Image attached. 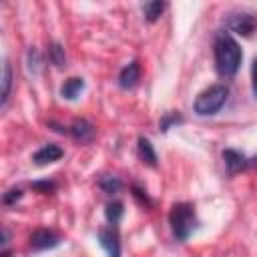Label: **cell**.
<instances>
[{
  "instance_id": "8",
  "label": "cell",
  "mask_w": 257,
  "mask_h": 257,
  "mask_svg": "<svg viewBox=\"0 0 257 257\" xmlns=\"http://www.w3.org/2000/svg\"><path fill=\"white\" fill-rule=\"evenodd\" d=\"M139 80H141V66H139L137 60L128 62V64L118 72V86L124 88V90L135 88V86L139 84Z\"/></svg>"
},
{
  "instance_id": "16",
  "label": "cell",
  "mask_w": 257,
  "mask_h": 257,
  "mask_svg": "<svg viewBox=\"0 0 257 257\" xmlns=\"http://www.w3.org/2000/svg\"><path fill=\"white\" fill-rule=\"evenodd\" d=\"M48 58H50V62H52L54 66L62 68V66H64V62H66V56H64V48H62L58 42L50 44V46H48Z\"/></svg>"
},
{
  "instance_id": "20",
  "label": "cell",
  "mask_w": 257,
  "mask_h": 257,
  "mask_svg": "<svg viewBox=\"0 0 257 257\" xmlns=\"http://www.w3.org/2000/svg\"><path fill=\"white\" fill-rule=\"evenodd\" d=\"M36 191H42V193H52L54 189H56V183L54 181H38V183H34L32 185Z\"/></svg>"
},
{
  "instance_id": "13",
  "label": "cell",
  "mask_w": 257,
  "mask_h": 257,
  "mask_svg": "<svg viewBox=\"0 0 257 257\" xmlns=\"http://www.w3.org/2000/svg\"><path fill=\"white\" fill-rule=\"evenodd\" d=\"M122 213H124V205L120 203V201H110V203H106V209H104V217H106V221H108V225H112V227H116L118 225V221H120V217H122Z\"/></svg>"
},
{
  "instance_id": "1",
  "label": "cell",
  "mask_w": 257,
  "mask_h": 257,
  "mask_svg": "<svg viewBox=\"0 0 257 257\" xmlns=\"http://www.w3.org/2000/svg\"><path fill=\"white\" fill-rule=\"evenodd\" d=\"M215 66L217 72L225 78L233 76L239 70L241 64V48L237 44V40L229 34V32H219L215 38Z\"/></svg>"
},
{
  "instance_id": "23",
  "label": "cell",
  "mask_w": 257,
  "mask_h": 257,
  "mask_svg": "<svg viewBox=\"0 0 257 257\" xmlns=\"http://www.w3.org/2000/svg\"><path fill=\"white\" fill-rule=\"evenodd\" d=\"M133 191H135V197H139V199H141V203H145V205H149V197H147V195H145V193H143V191H141L139 187H135Z\"/></svg>"
},
{
  "instance_id": "5",
  "label": "cell",
  "mask_w": 257,
  "mask_h": 257,
  "mask_svg": "<svg viewBox=\"0 0 257 257\" xmlns=\"http://www.w3.org/2000/svg\"><path fill=\"white\" fill-rule=\"evenodd\" d=\"M255 26H257V20H255L253 14L241 12V14H233L229 18V28L233 32L241 34V36H251V32L255 30Z\"/></svg>"
},
{
  "instance_id": "10",
  "label": "cell",
  "mask_w": 257,
  "mask_h": 257,
  "mask_svg": "<svg viewBox=\"0 0 257 257\" xmlns=\"http://www.w3.org/2000/svg\"><path fill=\"white\" fill-rule=\"evenodd\" d=\"M64 153H62V149L58 147V145H44V147H40L34 155H32V161L36 163V165H48V163H54V161H58L60 157H62Z\"/></svg>"
},
{
  "instance_id": "4",
  "label": "cell",
  "mask_w": 257,
  "mask_h": 257,
  "mask_svg": "<svg viewBox=\"0 0 257 257\" xmlns=\"http://www.w3.org/2000/svg\"><path fill=\"white\" fill-rule=\"evenodd\" d=\"M98 243L104 247L108 257H120V237H118L116 227L108 225V227L100 229L98 231Z\"/></svg>"
},
{
  "instance_id": "14",
  "label": "cell",
  "mask_w": 257,
  "mask_h": 257,
  "mask_svg": "<svg viewBox=\"0 0 257 257\" xmlns=\"http://www.w3.org/2000/svg\"><path fill=\"white\" fill-rule=\"evenodd\" d=\"M10 88H12V68H10V62L4 60V68H2V106H6V102L10 98Z\"/></svg>"
},
{
  "instance_id": "21",
  "label": "cell",
  "mask_w": 257,
  "mask_h": 257,
  "mask_svg": "<svg viewBox=\"0 0 257 257\" xmlns=\"http://www.w3.org/2000/svg\"><path fill=\"white\" fill-rule=\"evenodd\" d=\"M28 66H30V70H32V72H36V70H38V52H36L34 48H30V50H28Z\"/></svg>"
},
{
  "instance_id": "17",
  "label": "cell",
  "mask_w": 257,
  "mask_h": 257,
  "mask_svg": "<svg viewBox=\"0 0 257 257\" xmlns=\"http://www.w3.org/2000/svg\"><path fill=\"white\" fill-rule=\"evenodd\" d=\"M98 185H100V189H102L104 193H108V195L118 193V191H120V187H122V183H120L116 177H110V175L102 177V179L98 181Z\"/></svg>"
},
{
  "instance_id": "24",
  "label": "cell",
  "mask_w": 257,
  "mask_h": 257,
  "mask_svg": "<svg viewBox=\"0 0 257 257\" xmlns=\"http://www.w3.org/2000/svg\"><path fill=\"white\" fill-rule=\"evenodd\" d=\"M249 167H257V157L255 159H249Z\"/></svg>"
},
{
  "instance_id": "11",
  "label": "cell",
  "mask_w": 257,
  "mask_h": 257,
  "mask_svg": "<svg viewBox=\"0 0 257 257\" xmlns=\"http://www.w3.org/2000/svg\"><path fill=\"white\" fill-rule=\"evenodd\" d=\"M137 149H139V157H141V161H143L145 165H149V167H157V153H155L153 143H151L147 137H139Z\"/></svg>"
},
{
  "instance_id": "18",
  "label": "cell",
  "mask_w": 257,
  "mask_h": 257,
  "mask_svg": "<svg viewBox=\"0 0 257 257\" xmlns=\"http://www.w3.org/2000/svg\"><path fill=\"white\" fill-rule=\"evenodd\" d=\"M183 118H181V114H177V112H169V114H165L163 118H161V131L165 133V131H169V126L171 124H177V122H181Z\"/></svg>"
},
{
  "instance_id": "6",
  "label": "cell",
  "mask_w": 257,
  "mask_h": 257,
  "mask_svg": "<svg viewBox=\"0 0 257 257\" xmlns=\"http://www.w3.org/2000/svg\"><path fill=\"white\" fill-rule=\"evenodd\" d=\"M58 245V235L48 231V229H36L30 235V247L34 251H42V249H52Z\"/></svg>"
},
{
  "instance_id": "19",
  "label": "cell",
  "mask_w": 257,
  "mask_h": 257,
  "mask_svg": "<svg viewBox=\"0 0 257 257\" xmlns=\"http://www.w3.org/2000/svg\"><path fill=\"white\" fill-rule=\"evenodd\" d=\"M22 197V191L20 189H10V191H6L4 193V197H2V201H4V205H12L14 201H18Z\"/></svg>"
},
{
  "instance_id": "12",
  "label": "cell",
  "mask_w": 257,
  "mask_h": 257,
  "mask_svg": "<svg viewBox=\"0 0 257 257\" xmlns=\"http://www.w3.org/2000/svg\"><path fill=\"white\" fill-rule=\"evenodd\" d=\"M82 88H84V80H82V78H78V76L68 78V80H64V84L60 86V96L66 98V100H74V98L82 92Z\"/></svg>"
},
{
  "instance_id": "22",
  "label": "cell",
  "mask_w": 257,
  "mask_h": 257,
  "mask_svg": "<svg viewBox=\"0 0 257 257\" xmlns=\"http://www.w3.org/2000/svg\"><path fill=\"white\" fill-rule=\"evenodd\" d=\"M251 86H253V94L257 98V58L253 60V66H251Z\"/></svg>"
},
{
  "instance_id": "9",
  "label": "cell",
  "mask_w": 257,
  "mask_h": 257,
  "mask_svg": "<svg viewBox=\"0 0 257 257\" xmlns=\"http://www.w3.org/2000/svg\"><path fill=\"white\" fill-rule=\"evenodd\" d=\"M223 161H225V167L229 171V175H235L237 171L249 167V159L239 153V151H233V149H225L223 151Z\"/></svg>"
},
{
  "instance_id": "3",
  "label": "cell",
  "mask_w": 257,
  "mask_h": 257,
  "mask_svg": "<svg viewBox=\"0 0 257 257\" xmlns=\"http://www.w3.org/2000/svg\"><path fill=\"white\" fill-rule=\"evenodd\" d=\"M227 96H229V88L225 84H211L195 98L193 110L199 116H211L223 108V104L227 102Z\"/></svg>"
},
{
  "instance_id": "15",
  "label": "cell",
  "mask_w": 257,
  "mask_h": 257,
  "mask_svg": "<svg viewBox=\"0 0 257 257\" xmlns=\"http://www.w3.org/2000/svg\"><path fill=\"white\" fill-rule=\"evenodd\" d=\"M165 10V2H159V0H153V2H145L143 4V14L149 22H155L159 20V16L163 14Z\"/></svg>"
},
{
  "instance_id": "7",
  "label": "cell",
  "mask_w": 257,
  "mask_h": 257,
  "mask_svg": "<svg viewBox=\"0 0 257 257\" xmlns=\"http://www.w3.org/2000/svg\"><path fill=\"white\" fill-rule=\"evenodd\" d=\"M94 126L88 122V120H84V118H76L68 128H66V135H70L72 139H76V141H80V143H90L92 139H94Z\"/></svg>"
},
{
  "instance_id": "2",
  "label": "cell",
  "mask_w": 257,
  "mask_h": 257,
  "mask_svg": "<svg viewBox=\"0 0 257 257\" xmlns=\"http://www.w3.org/2000/svg\"><path fill=\"white\" fill-rule=\"evenodd\" d=\"M169 223H171V231L177 241H187L199 225L195 209L189 203H175L169 213Z\"/></svg>"
}]
</instances>
